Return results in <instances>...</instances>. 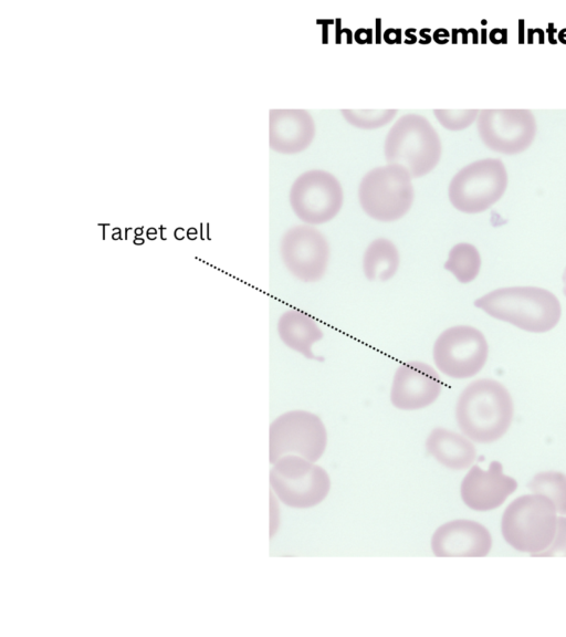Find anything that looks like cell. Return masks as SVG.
<instances>
[{
	"mask_svg": "<svg viewBox=\"0 0 566 637\" xmlns=\"http://www.w3.org/2000/svg\"><path fill=\"white\" fill-rule=\"evenodd\" d=\"M515 416V403L505 385L492 379L471 382L459 395L456 421L461 433L478 444L505 436Z\"/></svg>",
	"mask_w": 566,
	"mask_h": 637,
	"instance_id": "obj_1",
	"label": "cell"
},
{
	"mask_svg": "<svg viewBox=\"0 0 566 637\" xmlns=\"http://www.w3.org/2000/svg\"><path fill=\"white\" fill-rule=\"evenodd\" d=\"M475 307L491 318L531 333L553 330L562 317L559 298L540 287L499 288L478 298Z\"/></svg>",
	"mask_w": 566,
	"mask_h": 637,
	"instance_id": "obj_2",
	"label": "cell"
},
{
	"mask_svg": "<svg viewBox=\"0 0 566 637\" xmlns=\"http://www.w3.org/2000/svg\"><path fill=\"white\" fill-rule=\"evenodd\" d=\"M558 518V511L549 498L523 495L513 500L503 513L502 537L511 548L537 557L550 547Z\"/></svg>",
	"mask_w": 566,
	"mask_h": 637,
	"instance_id": "obj_3",
	"label": "cell"
},
{
	"mask_svg": "<svg viewBox=\"0 0 566 637\" xmlns=\"http://www.w3.org/2000/svg\"><path fill=\"white\" fill-rule=\"evenodd\" d=\"M384 152L387 164L400 165L418 179L435 169L443 148L431 122L418 114H406L387 134Z\"/></svg>",
	"mask_w": 566,
	"mask_h": 637,
	"instance_id": "obj_4",
	"label": "cell"
},
{
	"mask_svg": "<svg viewBox=\"0 0 566 637\" xmlns=\"http://www.w3.org/2000/svg\"><path fill=\"white\" fill-rule=\"evenodd\" d=\"M412 179V175L400 165L376 167L363 177L359 187L362 210L382 223L403 218L414 203Z\"/></svg>",
	"mask_w": 566,
	"mask_h": 637,
	"instance_id": "obj_5",
	"label": "cell"
},
{
	"mask_svg": "<svg viewBox=\"0 0 566 637\" xmlns=\"http://www.w3.org/2000/svg\"><path fill=\"white\" fill-rule=\"evenodd\" d=\"M269 480L281 503L296 509L320 505L331 489L326 469L296 455L281 457L272 467Z\"/></svg>",
	"mask_w": 566,
	"mask_h": 637,
	"instance_id": "obj_6",
	"label": "cell"
},
{
	"mask_svg": "<svg viewBox=\"0 0 566 637\" xmlns=\"http://www.w3.org/2000/svg\"><path fill=\"white\" fill-rule=\"evenodd\" d=\"M508 187L505 164L498 159H484L461 169L449 184V201L457 211L480 214L501 200Z\"/></svg>",
	"mask_w": 566,
	"mask_h": 637,
	"instance_id": "obj_7",
	"label": "cell"
},
{
	"mask_svg": "<svg viewBox=\"0 0 566 637\" xmlns=\"http://www.w3.org/2000/svg\"><path fill=\"white\" fill-rule=\"evenodd\" d=\"M328 432L320 417L308 411H290L271 423L269 461L296 455L316 463L326 452Z\"/></svg>",
	"mask_w": 566,
	"mask_h": 637,
	"instance_id": "obj_8",
	"label": "cell"
},
{
	"mask_svg": "<svg viewBox=\"0 0 566 637\" xmlns=\"http://www.w3.org/2000/svg\"><path fill=\"white\" fill-rule=\"evenodd\" d=\"M489 346L485 334L470 326H455L439 334L433 349L437 369L448 378L466 380L485 368Z\"/></svg>",
	"mask_w": 566,
	"mask_h": 637,
	"instance_id": "obj_9",
	"label": "cell"
},
{
	"mask_svg": "<svg viewBox=\"0 0 566 637\" xmlns=\"http://www.w3.org/2000/svg\"><path fill=\"white\" fill-rule=\"evenodd\" d=\"M290 205L306 225L316 226L332 221L342 210V185L331 173L311 170L301 174L290 190Z\"/></svg>",
	"mask_w": 566,
	"mask_h": 637,
	"instance_id": "obj_10",
	"label": "cell"
},
{
	"mask_svg": "<svg viewBox=\"0 0 566 637\" xmlns=\"http://www.w3.org/2000/svg\"><path fill=\"white\" fill-rule=\"evenodd\" d=\"M280 254L293 277L314 284L326 276L331 250L326 236L316 227L298 225L283 235Z\"/></svg>",
	"mask_w": 566,
	"mask_h": 637,
	"instance_id": "obj_11",
	"label": "cell"
},
{
	"mask_svg": "<svg viewBox=\"0 0 566 637\" xmlns=\"http://www.w3.org/2000/svg\"><path fill=\"white\" fill-rule=\"evenodd\" d=\"M477 129L491 151L516 155L530 148L536 139V118L529 110H482Z\"/></svg>",
	"mask_w": 566,
	"mask_h": 637,
	"instance_id": "obj_12",
	"label": "cell"
},
{
	"mask_svg": "<svg viewBox=\"0 0 566 637\" xmlns=\"http://www.w3.org/2000/svg\"><path fill=\"white\" fill-rule=\"evenodd\" d=\"M437 371L424 362H406L395 372L391 402L398 410L418 411L434 404L443 391Z\"/></svg>",
	"mask_w": 566,
	"mask_h": 637,
	"instance_id": "obj_13",
	"label": "cell"
},
{
	"mask_svg": "<svg viewBox=\"0 0 566 637\" xmlns=\"http://www.w3.org/2000/svg\"><path fill=\"white\" fill-rule=\"evenodd\" d=\"M517 489V480L506 475L503 465L494 461L487 471L480 466L471 467L461 483L460 495L468 508L486 513L505 504Z\"/></svg>",
	"mask_w": 566,
	"mask_h": 637,
	"instance_id": "obj_14",
	"label": "cell"
},
{
	"mask_svg": "<svg viewBox=\"0 0 566 637\" xmlns=\"http://www.w3.org/2000/svg\"><path fill=\"white\" fill-rule=\"evenodd\" d=\"M492 549L490 531L479 522L458 519L440 526L432 538V550L439 558H482Z\"/></svg>",
	"mask_w": 566,
	"mask_h": 637,
	"instance_id": "obj_15",
	"label": "cell"
},
{
	"mask_svg": "<svg viewBox=\"0 0 566 637\" xmlns=\"http://www.w3.org/2000/svg\"><path fill=\"white\" fill-rule=\"evenodd\" d=\"M316 138V123L306 110H271L269 145L277 153L292 155L306 151Z\"/></svg>",
	"mask_w": 566,
	"mask_h": 637,
	"instance_id": "obj_16",
	"label": "cell"
},
{
	"mask_svg": "<svg viewBox=\"0 0 566 637\" xmlns=\"http://www.w3.org/2000/svg\"><path fill=\"white\" fill-rule=\"evenodd\" d=\"M426 449L439 464L452 471H465L473 466L477 458V449L473 441L464 434L443 427L435 428L428 435Z\"/></svg>",
	"mask_w": 566,
	"mask_h": 637,
	"instance_id": "obj_17",
	"label": "cell"
},
{
	"mask_svg": "<svg viewBox=\"0 0 566 637\" xmlns=\"http://www.w3.org/2000/svg\"><path fill=\"white\" fill-rule=\"evenodd\" d=\"M279 338L286 346L307 359H314V344L321 341L324 333L318 323L307 313L288 310L278 321Z\"/></svg>",
	"mask_w": 566,
	"mask_h": 637,
	"instance_id": "obj_18",
	"label": "cell"
},
{
	"mask_svg": "<svg viewBox=\"0 0 566 637\" xmlns=\"http://www.w3.org/2000/svg\"><path fill=\"white\" fill-rule=\"evenodd\" d=\"M401 265L400 252L390 239L379 238L365 249L363 256V271L370 281L391 280Z\"/></svg>",
	"mask_w": 566,
	"mask_h": 637,
	"instance_id": "obj_19",
	"label": "cell"
},
{
	"mask_svg": "<svg viewBox=\"0 0 566 637\" xmlns=\"http://www.w3.org/2000/svg\"><path fill=\"white\" fill-rule=\"evenodd\" d=\"M481 266L482 260L478 248L468 243H460L450 249L444 268L460 284L467 285L477 279Z\"/></svg>",
	"mask_w": 566,
	"mask_h": 637,
	"instance_id": "obj_20",
	"label": "cell"
},
{
	"mask_svg": "<svg viewBox=\"0 0 566 637\" xmlns=\"http://www.w3.org/2000/svg\"><path fill=\"white\" fill-rule=\"evenodd\" d=\"M532 494L541 495L552 501L558 514L566 516V475L560 472H542L529 483Z\"/></svg>",
	"mask_w": 566,
	"mask_h": 637,
	"instance_id": "obj_21",
	"label": "cell"
},
{
	"mask_svg": "<svg viewBox=\"0 0 566 637\" xmlns=\"http://www.w3.org/2000/svg\"><path fill=\"white\" fill-rule=\"evenodd\" d=\"M397 110H342V116L353 127L376 130L385 127L397 116Z\"/></svg>",
	"mask_w": 566,
	"mask_h": 637,
	"instance_id": "obj_22",
	"label": "cell"
},
{
	"mask_svg": "<svg viewBox=\"0 0 566 637\" xmlns=\"http://www.w3.org/2000/svg\"><path fill=\"white\" fill-rule=\"evenodd\" d=\"M478 110H435L437 121L449 131L465 130L473 124L479 116Z\"/></svg>",
	"mask_w": 566,
	"mask_h": 637,
	"instance_id": "obj_23",
	"label": "cell"
},
{
	"mask_svg": "<svg viewBox=\"0 0 566 637\" xmlns=\"http://www.w3.org/2000/svg\"><path fill=\"white\" fill-rule=\"evenodd\" d=\"M537 557H566V517L559 516L557 531L550 547Z\"/></svg>",
	"mask_w": 566,
	"mask_h": 637,
	"instance_id": "obj_24",
	"label": "cell"
},
{
	"mask_svg": "<svg viewBox=\"0 0 566 637\" xmlns=\"http://www.w3.org/2000/svg\"><path fill=\"white\" fill-rule=\"evenodd\" d=\"M174 235H175L176 239L183 240L185 238V235H186V233L184 231V228H182V227L177 228Z\"/></svg>",
	"mask_w": 566,
	"mask_h": 637,
	"instance_id": "obj_25",
	"label": "cell"
},
{
	"mask_svg": "<svg viewBox=\"0 0 566 637\" xmlns=\"http://www.w3.org/2000/svg\"><path fill=\"white\" fill-rule=\"evenodd\" d=\"M186 235H187L188 239L195 240L196 237H197V229L194 228V227L188 229Z\"/></svg>",
	"mask_w": 566,
	"mask_h": 637,
	"instance_id": "obj_26",
	"label": "cell"
},
{
	"mask_svg": "<svg viewBox=\"0 0 566 637\" xmlns=\"http://www.w3.org/2000/svg\"><path fill=\"white\" fill-rule=\"evenodd\" d=\"M156 237H157L156 229L155 228H150L149 231H148V238L154 240V239H156Z\"/></svg>",
	"mask_w": 566,
	"mask_h": 637,
	"instance_id": "obj_27",
	"label": "cell"
},
{
	"mask_svg": "<svg viewBox=\"0 0 566 637\" xmlns=\"http://www.w3.org/2000/svg\"><path fill=\"white\" fill-rule=\"evenodd\" d=\"M134 245H143L145 243V240L141 237H136L133 240Z\"/></svg>",
	"mask_w": 566,
	"mask_h": 637,
	"instance_id": "obj_28",
	"label": "cell"
},
{
	"mask_svg": "<svg viewBox=\"0 0 566 637\" xmlns=\"http://www.w3.org/2000/svg\"><path fill=\"white\" fill-rule=\"evenodd\" d=\"M112 238L115 239H120L121 238V231L119 228L114 229V234L112 236Z\"/></svg>",
	"mask_w": 566,
	"mask_h": 637,
	"instance_id": "obj_29",
	"label": "cell"
},
{
	"mask_svg": "<svg viewBox=\"0 0 566 637\" xmlns=\"http://www.w3.org/2000/svg\"><path fill=\"white\" fill-rule=\"evenodd\" d=\"M134 234H135L136 237L142 236L143 235V227L142 228L141 227L136 228L135 231H134Z\"/></svg>",
	"mask_w": 566,
	"mask_h": 637,
	"instance_id": "obj_30",
	"label": "cell"
}]
</instances>
